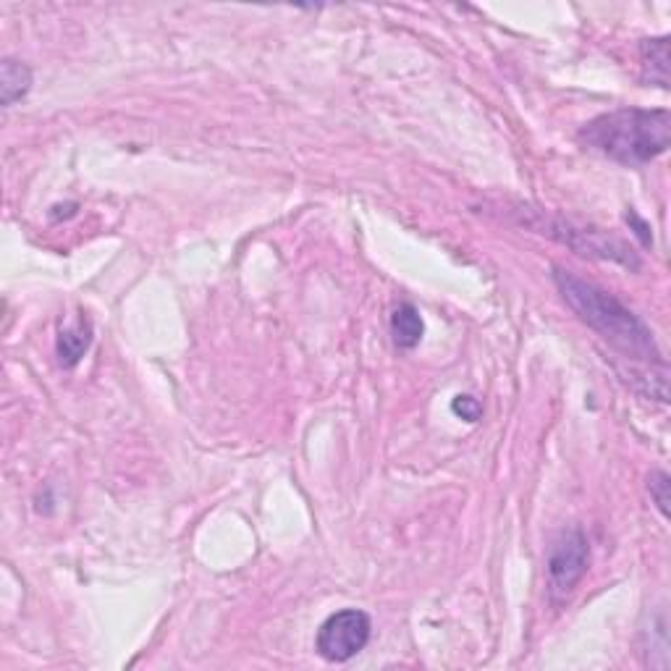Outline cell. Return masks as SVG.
Listing matches in <instances>:
<instances>
[{
  "label": "cell",
  "instance_id": "obj_4",
  "mask_svg": "<svg viewBox=\"0 0 671 671\" xmlns=\"http://www.w3.org/2000/svg\"><path fill=\"white\" fill-rule=\"evenodd\" d=\"M590 548L580 530L564 533L548 554V577L556 590H572L588 572Z\"/></svg>",
  "mask_w": 671,
  "mask_h": 671
},
{
  "label": "cell",
  "instance_id": "obj_3",
  "mask_svg": "<svg viewBox=\"0 0 671 671\" xmlns=\"http://www.w3.org/2000/svg\"><path fill=\"white\" fill-rule=\"evenodd\" d=\"M370 632H373V624L365 611L344 609L320 624L315 648L331 664H344L365 651V645L370 643Z\"/></svg>",
  "mask_w": 671,
  "mask_h": 671
},
{
  "label": "cell",
  "instance_id": "obj_7",
  "mask_svg": "<svg viewBox=\"0 0 671 671\" xmlns=\"http://www.w3.org/2000/svg\"><path fill=\"white\" fill-rule=\"evenodd\" d=\"M422 318L415 305H399L391 312V336L399 349H415L422 339Z\"/></svg>",
  "mask_w": 671,
  "mask_h": 671
},
{
  "label": "cell",
  "instance_id": "obj_5",
  "mask_svg": "<svg viewBox=\"0 0 671 671\" xmlns=\"http://www.w3.org/2000/svg\"><path fill=\"white\" fill-rule=\"evenodd\" d=\"M640 61H643V82L651 87H669V37H653L640 45Z\"/></svg>",
  "mask_w": 671,
  "mask_h": 671
},
{
  "label": "cell",
  "instance_id": "obj_9",
  "mask_svg": "<svg viewBox=\"0 0 671 671\" xmlns=\"http://www.w3.org/2000/svg\"><path fill=\"white\" fill-rule=\"evenodd\" d=\"M669 475L666 472H653L651 480H648V488H651V496L656 501L658 512L669 517Z\"/></svg>",
  "mask_w": 671,
  "mask_h": 671
},
{
  "label": "cell",
  "instance_id": "obj_6",
  "mask_svg": "<svg viewBox=\"0 0 671 671\" xmlns=\"http://www.w3.org/2000/svg\"><path fill=\"white\" fill-rule=\"evenodd\" d=\"M90 344H92V323L82 315L74 326L63 328V331L58 333L56 352L61 365L63 367L77 365V362L84 357V352L90 349Z\"/></svg>",
  "mask_w": 671,
  "mask_h": 671
},
{
  "label": "cell",
  "instance_id": "obj_1",
  "mask_svg": "<svg viewBox=\"0 0 671 671\" xmlns=\"http://www.w3.org/2000/svg\"><path fill=\"white\" fill-rule=\"evenodd\" d=\"M580 142L619 166H648L671 145V116L666 108H622L603 113L582 126Z\"/></svg>",
  "mask_w": 671,
  "mask_h": 671
},
{
  "label": "cell",
  "instance_id": "obj_11",
  "mask_svg": "<svg viewBox=\"0 0 671 671\" xmlns=\"http://www.w3.org/2000/svg\"><path fill=\"white\" fill-rule=\"evenodd\" d=\"M627 221H630L632 226H635V236H640V239H643L645 247H651L653 239H651V229H648V223L640 221V218H637V215L632 213V210H630V213H627Z\"/></svg>",
  "mask_w": 671,
  "mask_h": 671
},
{
  "label": "cell",
  "instance_id": "obj_8",
  "mask_svg": "<svg viewBox=\"0 0 671 671\" xmlns=\"http://www.w3.org/2000/svg\"><path fill=\"white\" fill-rule=\"evenodd\" d=\"M29 87H32V71H29L27 63L11 61L6 58L3 66H0V92H3V105H14L16 100L27 95Z\"/></svg>",
  "mask_w": 671,
  "mask_h": 671
},
{
  "label": "cell",
  "instance_id": "obj_10",
  "mask_svg": "<svg viewBox=\"0 0 671 671\" xmlns=\"http://www.w3.org/2000/svg\"><path fill=\"white\" fill-rule=\"evenodd\" d=\"M454 412L467 422L480 420V415H483V409H480V404L475 402L472 396H457V399H454Z\"/></svg>",
  "mask_w": 671,
  "mask_h": 671
},
{
  "label": "cell",
  "instance_id": "obj_2",
  "mask_svg": "<svg viewBox=\"0 0 671 671\" xmlns=\"http://www.w3.org/2000/svg\"><path fill=\"white\" fill-rule=\"evenodd\" d=\"M554 281L564 302L580 315L582 323H588L593 331L601 333L611 346L635 360L661 362L651 328L645 326L630 307H624L614 294L561 268H556Z\"/></svg>",
  "mask_w": 671,
  "mask_h": 671
}]
</instances>
